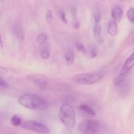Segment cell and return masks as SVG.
Returning a JSON list of instances; mask_svg holds the SVG:
<instances>
[{"instance_id": "cell-5", "label": "cell", "mask_w": 134, "mask_h": 134, "mask_svg": "<svg viewBox=\"0 0 134 134\" xmlns=\"http://www.w3.org/2000/svg\"><path fill=\"white\" fill-rule=\"evenodd\" d=\"M100 128V123L97 120L88 119L82 121L78 129L82 134H96Z\"/></svg>"}, {"instance_id": "cell-2", "label": "cell", "mask_w": 134, "mask_h": 134, "mask_svg": "<svg viewBox=\"0 0 134 134\" xmlns=\"http://www.w3.org/2000/svg\"><path fill=\"white\" fill-rule=\"evenodd\" d=\"M58 118L60 122L66 127L71 129L76 124V113L74 108L69 103H64L61 105L58 112Z\"/></svg>"}, {"instance_id": "cell-15", "label": "cell", "mask_w": 134, "mask_h": 134, "mask_svg": "<svg viewBox=\"0 0 134 134\" xmlns=\"http://www.w3.org/2000/svg\"><path fill=\"white\" fill-rule=\"evenodd\" d=\"M102 34V26L99 23H95L93 27V34L95 38H99Z\"/></svg>"}, {"instance_id": "cell-12", "label": "cell", "mask_w": 134, "mask_h": 134, "mask_svg": "<svg viewBox=\"0 0 134 134\" xmlns=\"http://www.w3.org/2000/svg\"><path fill=\"white\" fill-rule=\"evenodd\" d=\"M31 81L34 84H36L38 87H39L41 89H45L47 87V84H48L47 81H46L44 79L37 77L31 78Z\"/></svg>"}, {"instance_id": "cell-7", "label": "cell", "mask_w": 134, "mask_h": 134, "mask_svg": "<svg viewBox=\"0 0 134 134\" xmlns=\"http://www.w3.org/2000/svg\"><path fill=\"white\" fill-rule=\"evenodd\" d=\"M134 66V52L130 56L126 59L124 64H123L122 68L121 71H120V74L121 75H126L128 72L132 69Z\"/></svg>"}, {"instance_id": "cell-21", "label": "cell", "mask_w": 134, "mask_h": 134, "mask_svg": "<svg viewBox=\"0 0 134 134\" xmlns=\"http://www.w3.org/2000/svg\"><path fill=\"white\" fill-rule=\"evenodd\" d=\"M94 21H95V23H99L101 20V18H102V15H101V13H99V11H96L94 13Z\"/></svg>"}, {"instance_id": "cell-3", "label": "cell", "mask_w": 134, "mask_h": 134, "mask_svg": "<svg viewBox=\"0 0 134 134\" xmlns=\"http://www.w3.org/2000/svg\"><path fill=\"white\" fill-rule=\"evenodd\" d=\"M103 76V74L101 72H90L75 75L72 77L71 80L80 85H92L99 82Z\"/></svg>"}, {"instance_id": "cell-27", "label": "cell", "mask_w": 134, "mask_h": 134, "mask_svg": "<svg viewBox=\"0 0 134 134\" xmlns=\"http://www.w3.org/2000/svg\"><path fill=\"white\" fill-rule=\"evenodd\" d=\"M64 131H65V133L66 134H72L71 131L69 130V128H68V127H65V128L64 129Z\"/></svg>"}, {"instance_id": "cell-20", "label": "cell", "mask_w": 134, "mask_h": 134, "mask_svg": "<svg viewBox=\"0 0 134 134\" xmlns=\"http://www.w3.org/2000/svg\"><path fill=\"white\" fill-rule=\"evenodd\" d=\"M40 56L42 59H44V60L48 59V58L50 57L49 51L47 49H43L41 51Z\"/></svg>"}, {"instance_id": "cell-11", "label": "cell", "mask_w": 134, "mask_h": 134, "mask_svg": "<svg viewBox=\"0 0 134 134\" xmlns=\"http://www.w3.org/2000/svg\"><path fill=\"white\" fill-rule=\"evenodd\" d=\"M14 33L17 39L20 42H24L25 38V33L22 26L18 24H16L14 26Z\"/></svg>"}, {"instance_id": "cell-16", "label": "cell", "mask_w": 134, "mask_h": 134, "mask_svg": "<svg viewBox=\"0 0 134 134\" xmlns=\"http://www.w3.org/2000/svg\"><path fill=\"white\" fill-rule=\"evenodd\" d=\"M47 35L45 33L42 32L40 33L37 37V42L39 45H43L47 42Z\"/></svg>"}, {"instance_id": "cell-22", "label": "cell", "mask_w": 134, "mask_h": 134, "mask_svg": "<svg viewBox=\"0 0 134 134\" xmlns=\"http://www.w3.org/2000/svg\"><path fill=\"white\" fill-rule=\"evenodd\" d=\"M59 16H60L61 20L64 22V23L65 24L68 23V20H67V18H66V14H65V13L64 11L63 10L60 11V12H59Z\"/></svg>"}, {"instance_id": "cell-4", "label": "cell", "mask_w": 134, "mask_h": 134, "mask_svg": "<svg viewBox=\"0 0 134 134\" xmlns=\"http://www.w3.org/2000/svg\"><path fill=\"white\" fill-rule=\"evenodd\" d=\"M20 127L24 130L34 131L39 134H48L51 132L49 127L47 125L34 120L24 121Z\"/></svg>"}, {"instance_id": "cell-1", "label": "cell", "mask_w": 134, "mask_h": 134, "mask_svg": "<svg viewBox=\"0 0 134 134\" xmlns=\"http://www.w3.org/2000/svg\"><path fill=\"white\" fill-rule=\"evenodd\" d=\"M18 103L26 109L43 110L49 106V103L43 97L34 93H25L18 98Z\"/></svg>"}, {"instance_id": "cell-31", "label": "cell", "mask_w": 134, "mask_h": 134, "mask_svg": "<svg viewBox=\"0 0 134 134\" xmlns=\"http://www.w3.org/2000/svg\"><path fill=\"white\" fill-rule=\"evenodd\" d=\"M122 1H124V0H122Z\"/></svg>"}, {"instance_id": "cell-23", "label": "cell", "mask_w": 134, "mask_h": 134, "mask_svg": "<svg viewBox=\"0 0 134 134\" xmlns=\"http://www.w3.org/2000/svg\"><path fill=\"white\" fill-rule=\"evenodd\" d=\"M98 55V51H97L96 48L95 47H92L90 49V55L92 58H94L97 56Z\"/></svg>"}, {"instance_id": "cell-25", "label": "cell", "mask_w": 134, "mask_h": 134, "mask_svg": "<svg viewBox=\"0 0 134 134\" xmlns=\"http://www.w3.org/2000/svg\"><path fill=\"white\" fill-rule=\"evenodd\" d=\"M0 86L3 87H8L9 85L5 80H4L3 79L0 77Z\"/></svg>"}, {"instance_id": "cell-29", "label": "cell", "mask_w": 134, "mask_h": 134, "mask_svg": "<svg viewBox=\"0 0 134 134\" xmlns=\"http://www.w3.org/2000/svg\"><path fill=\"white\" fill-rule=\"evenodd\" d=\"M4 0H0V2H2V1H3Z\"/></svg>"}, {"instance_id": "cell-10", "label": "cell", "mask_w": 134, "mask_h": 134, "mask_svg": "<svg viewBox=\"0 0 134 134\" xmlns=\"http://www.w3.org/2000/svg\"><path fill=\"white\" fill-rule=\"evenodd\" d=\"M107 32L111 36H115L118 33L117 22L114 20H111L109 22L107 25Z\"/></svg>"}, {"instance_id": "cell-13", "label": "cell", "mask_w": 134, "mask_h": 134, "mask_svg": "<svg viewBox=\"0 0 134 134\" xmlns=\"http://www.w3.org/2000/svg\"><path fill=\"white\" fill-rule=\"evenodd\" d=\"M64 57H65V62H66V63L68 64H72L73 63V62H74V54L70 50H67L65 51Z\"/></svg>"}, {"instance_id": "cell-17", "label": "cell", "mask_w": 134, "mask_h": 134, "mask_svg": "<svg viewBox=\"0 0 134 134\" xmlns=\"http://www.w3.org/2000/svg\"><path fill=\"white\" fill-rule=\"evenodd\" d=\"M127 17L132 23L134 24V7L130 8L127 11Z\"/></svg>"}, {"instance_id": "cell-18", "label": "cell", "mask_w": 134, "mask_h": 134, "mask_svg": "<svg viewBox=\"0 0 134 134\" xmlns=\"http://www.w3.org/2000/svg\"><path fill=\"white\" fill-rule=\"evenodd\" d=\"M54 18V16H53V13H52V11L48 10V11L47 12L45 15V20L47 21V22L48 24H50L52 22V20Z\"/></svg>"}, {"instance_id": "cell-19", "label": "cell", "mask_w": 134, "mask_h": 134, "mask_svg": "<svg viewBox=\"0 0 134 134\" xmlns=\"http://www.w3.org/2000/svg\"><path fill=\"white\" fill-rule=\"evenodd\" d=\"M76 49H77V50L79 52L81 53L82 54H85L86 53V47H85L82 43H77V44L76 45Z\"/></svg>"}, {"instance_id": "cell-26", "label": "cell", "mask_w": 134, "mask_h": 134, "mask_svg": "<svg viewBox=\"0 0 134 134\" xmlns=\"http://www.w3.org/2000/svg\"><path fill=\"white\" fill-rule=\"evenodd\" d=\"M71 13L73 17H76V14H77V8L75 6H72L71 8Z\"/></svg>"}, {"instance_id": "cell-8", "label": "cell", "mask_w": 134, "mask_h": 134, "mask_svg": "<svg viewBox=\"0 0 134 134\" xmlns=\"http://www.w3.org/2000/svg\"><path fill=\"white\" fill-rule=\"evenodd\" d=\"M79 109L81 110V112L85 116L90 118H92L96 115V112L94 109H92L89 106L85 104H81L79 106Z\"/></svg>"}, {"instance_id": "cell-6", "label": "cell", "mask_w": 134, "mask_h": 134, "mask_svg": "<svg viewBox=\"0 0 134 134\" xmlns=\"http://www.w3.org/2000/svg\"><path fill=\"white\" fill-rule=\"evenodd\" d=\"M115 87L116 88L118 93L121 98L126 99L128 97L130 93V85L126 79Z\"/></svg>"}, {"instance_id": "cell-30", "label": "cell", "mask_w": 134, "mask_h": 134, "mask_svg": "<svg viewBox=\"0 0 134 134\" xmlns=\"http://www.w3.org/2000/svg\"><path fill=\"white\" fill-rule=\"evenodd\" d=\"M0 18H1V15H0Z\"/></svg>"}, {"instance_id": "cell-28", "label": "cell", "mask_w": 134, "mask_h": 134, "mask_svg": "<svg viewBox=\"0 0 134 134\" xmlns=\"http://www.w3.org/2000/svg\"><path fill=\"white\" fill-rule=\"evenodd\" d=\"M3 43L2 38H1V35L0 34V48H3Z\"/></svg>"}, {"instance_id": "cell-9", "label": "cell", "mask_w": 134, "mask_h": 134, "mask_svg": "<svg viewBox=\"0 0 134 134\" xmlns=\"http://www.w3.org/2000/svg\"><path fill=\"white\" fill-rule=\"evenodd\" d=\"M123 15V10L120 7L115 6L111 11V16L113 19L116 22H120Z\"/></svg>"}, {"instance_id": "cell-14", "label": "cell", "mask_w": 134, "mask_h": 134, "mask_svg": "<svg viewBox=\"0 0 134 134\" xmlns=\"http://www.w3.org/2000/svg\"><path fill=\"white\" fill-rule=\"evenodd\" d=\"M10 123H11L12 125L16 126V127L20 126L22 123V118L17 114H14L10 118Z\"/></svg>"}, {"instance_id": "cell-24", "label": "cell", "mask_w": 134, "mask_h": 134, "mask_svg": "<svg viewBox=\"0 0 134 134\" xmlns=\"http://www.w3.org/2000/svg\"><path fill=\"white\" fill-rule=\"evenodd\" d=\"M80 26H81V22H80L79 19L75 18L73 23V27L75 29H76V30H78L80 28Z\"/></svg>"}]
</instances>
